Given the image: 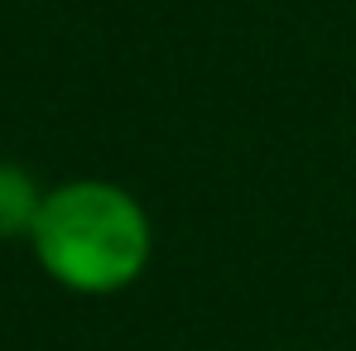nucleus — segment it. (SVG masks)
<instances>
[{"instance_id":"7ed1b4c3","label":"nucleus","mask_w":356,"mask_h":351,"mask_svg":"<svg viewBox=\"0 0 356 351\" xmlns=\"http://www.w3.org/2000/svg\"><path fill=\"white\" fill-rule=\"evenodd\" d=\"M298 351H327V347H298Z\"/></svg>"},{"instance_id":"f257e3e1","label":"nucleus","mask_w":356,"mask_h":351,"mask_svg":"<svg viewBox=\"0 0 356 351\" xmlns=\"http://www.w3.org/2000/svg\"><path fill=\"white\" fill-rule=\"evenodd\" d=\"M29 255L49 284L77 298H116L154 265V217L116 178H63L44 193Z\"/></svg>"},{"instance_id":"f03ea898","label":"nucleus","mask_w":356,"mask_h":351,"mask_svg":"<svg viewBox=\"0 0 356 351\" xmlns=\"http://www.w3.org/2000/svg\"><path fill=\"white\" fill-rule=\"evenodd\" d=\"M44 183L15 159H0V245L5 240H29L39 207H44Z\"/></svg>"}]
</instances>
